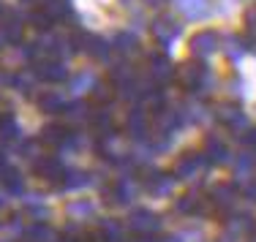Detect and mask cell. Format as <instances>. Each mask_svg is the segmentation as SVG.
Instances as JSON below:
<instances>
[{
	"mask_svg": "<svg viewBox=\"0 0 256 242\" xmlns=\"http://www.w3.org/2000/svg\"><path fill=\"white\" fill-rule=\"evenodd\" d=\"M33 74L38 76L41 82L58 84V82H66V79H68V65H66L60 57H41V60H36Z\"/></svg>",
	"mask_w": 256,
	"mask_h": 242,
	"instance_id": "obj_1",
	"label": "cell"
},
{
	"mask_svg": "<svg viewBox=\"0 0 256 242\" xmlns=\"http://www.w3.org/2000/svg\"><path fill=\"white\" fill-rule=\"evenodd\" d=\"M207 166H210V161L204 158V153L191 150V153L180 155L178 163H174V180H194V177H199Z\"/></svg>",
	"mask_w": 256,
	"mask_h": 242,
	"instance_id": "obj_2",
	"label": "cell"
},
{
	"mask_svg": "<svg viewBox=\"0 0 256 242\" xmlns=\"http://www.w3.org/2000/svg\"><path fill=\"white\" fill-rule=\"evenodd\" d=\"M104 196H106V204L126 207V204H131L134 196H136V183H134L131 177H118L106 191H104Z\"/></svg>",
	"mask_w": 256,
	"mask_h": 242,
	"instance_id": "obj_3",
	"label": "cell"
},
{
	"mask_svg": "<svg viewBox=\"0 0 256 242\" xmlns=\"http://www.w3.org/2000/svg\"><path fill=\"white\" fill-rule=\"evenodd\" d=\"M33 172H36V177H41V180H46V183L58 185L60 180H63L66 166H63V161L54 158V155H38V158L33 161Z\"/></svg>",
	"mask_w": 256,
	"mask_h": 242,
	"instance_id": "obj_4",
	"label": "cell"
},
{
	"mask_svg": "<svg viewBox=\"0 0 256 242\" xmlns=\"http://www.w3.org/2000/svg\"><path fill=\"white\" fill-rule=\"evenodd\" d=\"M207 79H210V68L204 63H186V68L180 71V82L186 90L191 93H199V90L207 87Z\"/></svg>",
	"mask_w": 256,
	"mask_h": 242,
	"instance_id": "obj_5",
	"label": "cell"
},
{
	"mask_svg": "<svg viewBox=\"0 0 256 242\" xmlns=\"http://www.w3.org/2000/svg\"><path fill=\"white\" fill-rule=\"evenodd\" d=\"M237 202V188L229 183H221L216 185V188L210 191V196H207V204H210V210H216L218 215H226L232 207H234Z\"/></svg>",
	"mask_w": 256,
	"mask_h": 242,
	"instance_id": "obj_6",
	"label": "cell"
},
{
	"mask_svg": "<svg viewBox=\"0 0 256 242\" xmlns=\"http://www.w3.org/2000/svg\"><path fill=\"white\" fill-rule=\"evenodd\" d=\"M128 226L139 237H153L158 229H161V218L156 213H150V210H134L131 218H128Z\"/></svg>",
	"mask_w": 256,
	"mask_h": 242,
	"instance_id": "obj_7",
	"label": "cell"
},
{
	"mask_svg": "<svg viewBox=\"0 0 256 242\" xmlns=\"http://www.w3.org/2000/svg\"><path fill=\"white\" fill-rule=\"evenodd\" d=\"M144 191L150 193V196H156V199H164V196H169L174 188V174H166V172H150V174H144Z\"/></svg>",
	"mask_w": 256,
	"mask_h": 242,
	"instance_id": "obj_8",
	"label": "cell"
},
{
	"mask_svg": "<svg viewBox=\"0 0 256 242\" xmlns=\"http://www.w3.org/2000/svg\"><path fill=\"white\" fill-rule=\"evenodd\" d=\"M126 131L134 139H139V142H144V139L150 136V114L144 112V106H134L131 112H128Z\"/></svg>",
	"mask_w": 256,
	"mask_h": 242,
	"instance_id": "obj_9",
	"label": "cell"
},
{
	"mask_svg": "<svg viewBox=\"0 0 256 242\" xmlns=\"http://www.w3.org/2000/svg\"><path fill=\"white\" fill-rule=\"evenodd\" d=\"M221 46V35L216 33V30H199V33L191 35V52L196 54V57H207V54H212Z\"/></svg>",
	"mask_w": 256,
	"mask_h": 242,
	"instance_id": "obj_10",
	"label": "cell"
},
{
	"mask_svg": "<svg viewBox=\"0 0 256 242\" xmlns=\"http://www.w3.org/2000/svg\"><path fill=\"white\" fill-rule=\"evenodd\" d=\"M180 22L172 19V16H158V19L153 22V35L158 38V44L161 46H169L174 38L180 35Z\"/></svg>",
	"mask_w": 256,
	"mask_h": 242,
	"instance_id": "obj_11",
	"label": "cell"
},
{
	"mask_svg": "<svg viewBox=\"0 0 256 242\" xmlns=\"http://www.w3.org/2000/svg\"><path fill=\"white\" fill-rule=\"evenodd\" d=\"M204 158L210 161V163H229L232 161V153H229V144L224 142L221 136H216V134H210L204 139Z\"/></svg>",
	"mask_w": 256,
	"mask_h": 242,
	"instance_id": "obj_12",
	"label": "cell"
},
{
	"mask_svg": "<svg viewBox=\"0 0 256 242\" xmlns=\"http://www.w3.org/2000/svg\"><path fill=\"white\" fill-rule=\"evenodd\" d=\"M218 120H221L224 125H226L229 131H242L248 125V120H246V112H242L240 106H234V104H224V106H218Z\"/></svg>",
	"mask_w": 256,
	"mask_h": 242,
	"instance_id": "obj_13",
	"label": "cell"
},
{
	"mask_svg": "<svg viewBox=\"0 0 256 242\" xmlns=\"http://www.w3.org/2000/svg\"><path fill=\"white\" fill-rule=\"evenodd\" d=\"M174 210H178L180 215H202L207 210V202H204L202 193L191 191V193H186V196H180L178 202H174Z\"/></svg>",
	"mask_w": 256,
	"mask_h": 242,
	"instance_id": "obj_14",
	"label": "cell"
},
{
	"mask_svg": "<svg viewBox=\"0 0 256 242\" xmlns=\"http://www.w3.org/2000/svg\"><path fill=\"white\" fill-rule=\"evenodd\" d=\"M22 30H25V22L20 19L16 14H3V22H0V38L3 41H22Z\"/></svg>",
	"mask_w": 256,
	"mask_h": 242,
	"instance_id": "obj_15",
	"label": "cell"
},
{
	"mask_svg": "<svg viewBox=\"0 0 256 242\" xmlns=\"http://www.w3.org/2000/svg\"><path fill=\"white\" fill-rule=\"evenodd\" d=\"M93 183V177H90V172H82V169H66L63 172V180H60V188L63 191H79L84 188V185Z\"/></svg>",
	"mask_w": 256,
	"mask_h": 242,
	"instance_id": "obj_16",
	"label": "cell"
},
{
	"mask_svg": "<svg viewBox=\"0 0 256 242\" xmlns=\"http://www.w3.org/2000/svg\"><path fill=\"white\" fill-rule=\"evenodd\" d=\"M150 74H153L156 84H161V82L172 79L174 68H172V63H169L164 54H150Z\"/></svg>",
	"mask_w": 256,
	"mask_h": 242,
	"instance_id": "obj_17",
	"label": "cell"
},
{
	"mask_svg": "<svg viewBox=\"0 0 256 242\" xmlns=\"http://www.w3.org/2000/svg\"><path fill=\"white\" fill-rule=\"evenodd\" d=\"M22 240L25 242H54V232L44 221H36L33 226H28L25 232H22Z\"/></svg>",
	"mask_w": 256,
	"mask_h": 242,
	"instance_id": "obj_18",
	"label": "cell"
},
{
	"mask_svg": "<svg viewBox=\"0 0 256 242\" xmlns=\"http://www.w3.org/2000/svg\"><path fill=\"white\" fill-rule=\"evenodd\" d=\"M71 131L66 128V125H46L44 131H41V144H50V147H63L66 139H68Z\"/></svg>",
	"mask_w": 256,
	"mask_h": 242,
	"instance_id": "obj_19",
	"label": "cell"
},
{
	"mask_svg": "<svg viewBox=\"0 0 256 242\" xmlns=\"http://www.w3.org/2000/svg\"><path fill=\"white\" fill-rule=\"evenodd\" d=\"M178 8L188 19H202V16H207V11H210V3L207 0H178Z\"/></svg>",
	"mask_w": 256,
	"mask_h": 242,
	"instance_id": "obj_20",
	"label": "cell"
},
{
	"mask_svg": "<svg viewBox=\"0 0 256 242\" xmlns=\"http://www.w3.org/2000/svg\"><path fill=\"white\" fill-rule=\"evenodd\" d=\"M38 109H41L44 114H63L66 101L60 98L54 90H50V93H41V95H38Z\"/></svg>",
	"mask_w": 256,
	"mask_h": 242,
	"instance_id": "obj_21",
	"label": "cell"
},
{
	"mask_svg": "<svg viewBox=\"0 0 256 242\" xmlns=\"http://www.w3.org/2000/svg\"><path fill=\"white\" fill-rule=\"evenodd\" d=\"M20 136V123L11 112H0V142H11Z\"/></svg>",
	"mask_w": 256,
	"mask_h": 242,
	"instance_id": "obj_22",
	"label": "cell"
},
{
	"mask_svg": "<svg viewBox=\"0 0 256 242\" xmlns=\"http://www.w3.org/2000/svg\"><path fill=\"white\" fill-rule=\"evenodd\" d=\"M98 234L104 237V242H123V226H120L118 221H101V229Z\"/></svg>",
	"mask_w": 256,
	"mask_h": 242,
	"instance_id": "obj_23",
	"label": "cell"
},
{
	"mask_svg": "<svg viewBox=\"0 0 256 242\" xmlns=\"http://www.w3.org/2000/svg\"><path fill=\"white\" fill-rule=\"evenodd\" d=\"M254 166H256V153H254V150H251V153H240V155H237V161H234V172L240 174V177L251 174V172H254Z\"/></svg>",
	"mask_w": 256,
	"mask_h": 242,
	"instance_id": "obj_24",
	"label": "cell"
},
{
	"mask_svg": "<svg viewBox=\"0 0 256 242\" xmlns=\"http://www.w3.org/2000/svg\"><path fill=\"white\" fill-rule=\"evenodd\" d=\"M41 5L50 11V16L54 22H60L63 16H68V0H44Z\"/></svg>",
	"mask_w": 256,
	"mask_h": 242,
	"instance_id": "obj_25",
	"label": "cell"
},
{
	"mask_svg": "<svg viewBox=\"0 0 256 242\" xmlns=\"http://www.w3.org/2000/svg\"><path fill=\"white\" fill-rule=\"evenodd\" d=\"M30 25H33L36 30H50V27L54 25V19L50 16V11L41 5V8H36L33 14H30Z\"/></svg>",
	"mask_w": 256,
	"mask_h": 242,
	"instance_id": "obj_26",
	"label": "cell"
},
{
	"mask_svg": "<svg viewBox=\"0 0 256 242\" xmlns=\"http://www.w3.org/2000/svg\"><path fill=\"white\" fill-rule=\"evenodd\" d=\"M112 49H118V52H134V49H136V35H131V33H120V35H114Z\"/></svg>",
	"mask_w": 256,
	"mask_h": 242,
	"instance_id": "obj_27",
	"label": "cell"
},
{
	"mask_svg": "<svg viewBox=\"0 0 256 242\" xmlns=\"http://www.w3.org/2000/svg\"><path fill=\"white\" fill-rule=\"evenodd\" d=\"M224 49H226V54L232 60H240L242 52H246V44H242V38H237V35H229L226 44H224Z\"/></svg>",
	"mask_w": 256,
	"mask_h": 242,
	"instance_id": "obj_28",
	"label": "cell"
},
{
	"mask_svg": "<svg viewBox=\"0 0 256 242\" xmlns=\"http://www.w3.org/2000/svg\"><path fill=\"white\" fill-rule=\"evenodd\" d=\"M66 213L71 218H90L93 215V204L90 202H71L68 207H66Z\"/></svg>",
	"mask_w": 256,
	"mask_h": 242,
	"instance_id": "obj_29",
	"label": "cell"
},
{
	"mask_svg": "<svg viewBox=\"0 0 256 242\" xmlns=\"http://www.w3.org/2000/svg\"><path fill=\"white\" fill-rule=\"evenodd\" d=\"M161 242H202V234L196 229H186V232H178L172 237H164Z\"/></svg>",
	"mask_w": 256,
	"mask_h": 242,
	"instance_id": "obj_30",
	"label": "cell"
},
{
	"mask_svg": "<svg viewBox=\"0 0 256 242\" xmlns=\"http://www.w3.org/2000/svg\"><path fill=\"white\" fill-rule=\"evenodd\" d=\"M63 114H66V117H71V120H84V117H90L88 106H84L82 101H74V104H66Z\"/></svg>",
	"mask_w": 256,
	"mask_h": 242,
	"instance_id": "obj_31",
	"label": "cell"
},
{
	"mask_svg": "<svg viewBox=\"0 0 256 242\" xmlns=\"http://www.w3.org/2000/svg\"><path fill=\"white\" fill-rule=\"evenodd\" d=\"M11 84H14V87L20 90L22 95H30V93H33V79H30V76H25V74H14V76H11Z\"/></svg>",
	"mask_w": 256,
	"mask_h": 242,
	"instance_id": "obj_32",
	"label": "cell"
},
{
	"mask_svg": "<svg viewBox=\"0 0 256 242\" xmlns=\"http://www.w3.org/2000/svg\"><path fill=\"white\" fill-rule=\"evenodd\" d=\"M25 213L33 215L36 221H44V218H50V210H46V204H41V202H28V204H25Z\"/></svg>",
	"mask_w": 256,
	"mask_h": 242,
	"instance_id": "obj_33",
	"label": "cell"
},
{
	"mask_svg": "<svg viewBox=\"0 0 256 242\" xmlns=\"http://www.w3.org/2000/svg\"><path fill=\"white\" fill-rule=\"evenodd\" d=\"M90 90H93V98L98 101V106H109V101H112V93H109L106 84H98V82H96Z\"/></svg>",
	"mask_w": 256,
	"mask_h": 242,
	"instance_id": "obj_34",
	"label": "cell"
},
{
	"mask_svg": "<svg viewBox=\"0 0 256 242\" xmlns=\"http://www.w3.org/2000/svg\"><path fill=\"white\" fill-rule=\"evenodd\" d=\"M93 76L88 74V71H84V74H76L74 79H71V90H74V93H79V90H88V87H93Z\"/></svg>",
	"mask_w": 256,
	"mask_h": 242,
	"instance_id": "obj_35",
	"label": "cell"
},
{
	"mask_svg": "<svg viewBox=\"0 0 256 242\" xmlns=\"http://www.w3.org/2000/svg\"><path fill=\"white\" fill-rule=\"evenodd\" d=\"M22 158H30V161H36L38 158V142H33V139H30V142H25L22 144Z\"/></svg>",
	"mask_w": 256,
	"mask_h": 242,
	"instance_id": "obj_36",
	"label": "cell"
},
{
	"mask_svg": "<svg viewBox=\"0 0 256 242\" xmlns=\"http://www.w3.org/2000/svg\"><path fill=\"white\" fill-rule=\"evenodd\" d=\"M246 196L251 199V202H256V183H251V185L246 188Z\"/></svg>",
	"mask_w": 256,
	"mask_h": 242,
	"instance_id": "obj_37",
	"label": "cell"
},
{
	"mask_svg": "<svg viewBox=\"0 0 256 242\" xmlns=\"http://www.w3.org/2000/svg\"><path fill=\"white\" fill-rule=\"evenodd\" d=\"M0 166H6V150L0 147Z\"/></svg>",
	"mask_w": 256,
	"mask_h": 242,
	"instance_id": "obj_38",
	"label": "cell"
},
{
	"mask_svg": "<svg viewBox=\"0 0 256 242\" xmlns=\"http://www.w3.org/2000/svg\"><path fill=\"white\" fill-rule=\"evenodd\" d=\"M6 14V8H3V0H0V16H3Z\"/></svg>",
	"mask_w": 256,
	"mask_h": 242,
	"instance_id": "obj_39",
	"label": "cell"
},
{
	"mask_svg": "<svg viewBox=\"0 0 256 242\" xmlns=\"http://www.w3.org/2000/svg\"><path fill=\"white\" fill-rule=\"evenodd\" d=\"M218 242H234V240H232V237H224V240H218Z\"/></svg>",
	"mask_w": 256,
	"mask_h": 242,
	"instance_id": "obj_40",
	"label": "cell"
},
{
	"mask_svg": "<svg viewBox=\"0 0 256 242\" xmlns=\"http://www.w3.org/2000/svg\"><path fill=\"white\" fill-rule=\"evenodd\" d=\"M3 204H6V199H3V196H0V210H3Z\"/></svg>",
	"mask_w": 256,
	"mask_h": 242,
	"instance_id": "obj_41",
	"label": "cell"
},
{
	"mask_svg": "<svg viewBox=\"0 0 256 242\" xmlns=\"http://www.w3.org/2000/svg\"><path fill=\"white\" fill-rule=\"evenodd\" d=\"M60 242H76V240H60Z\"/></svg>",
	"mask_w": 256,
	"mask_h": 242,
	"instance_id": "obj_42",
	"label": "cell"
},
{
	"mask_svg": "<svg viewBox=\"0 0 256 242\" xmlns=\"http://www.w3.org/2000/svg\"><path fill=\"white\" fill-rule=\"evenodd\" d=\"M123 3H128V0H123Z\"/></svg>",
	"mask_w": 256,
	"mask_h": 242,
	"instance_id": "obj_43",
	"label": "cell"
},
{
	"mask_svg": "<svg viewBox=\"0 0 256 242\" xmlns=\"http://www.w3.org/2000/svg\"><path fill=\"white\" fill-rule=\"evenodd\" d=\"M254 242H256V240H254Z\"/></svg>",
	"mask_w": 256,
	"mask_h": 242,
	"instance_id": "obj_44",
	"label": "cell"
}]
</instances>
